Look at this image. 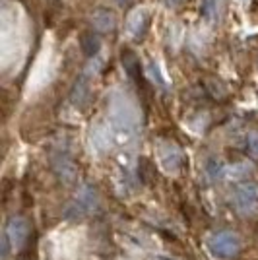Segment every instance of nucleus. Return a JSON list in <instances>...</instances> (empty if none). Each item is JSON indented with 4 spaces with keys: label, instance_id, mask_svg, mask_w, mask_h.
Masks as SVG:
<instances>
[{
    "label": "nucleus",
    "instance_id": "13",
    "mask_svg": "<svg viewBox=\"0 0 258 260\" xmlns=\"http://www.w3.org/2000/svg\"><path fill=\"white\" fill-rule=\"evenodd\" d=\"M148 72H150V78L157 84V87H162V89H165V80H163L162 76V70H159V66L155 64V62H151L150 68H148Z\"/></svg>",
    "mask_w": 258,
    "mask_h": 260
},
{
    "label": "nucleus",
    "instance_id": "11",
    "mask_svg": "<svg viewBox=\"0 0 258 260\" xmlns=\"http://www.w3.org/2000/svg\"><path fill=\"white\" fill-rule=\"evenodd\" d=\"M80 47H82V51H84L86 56L95 58L97 53H99V49H101V39H99L93 31H87V33L82 35V39H80Z\"/></svg>",
    "mask_w": 258,
    "mask_h": 260
},
{
    "label": "nucleus",
    "instance_id": "10",
    "mask_svg": "<svg viewBox=\"0 0 258 260\" xmlns=\"http://www.w3.org/2000/svg\"><path fill=\"white\" fill-rule=\"evenodd\" d=\"M120 60H122L124 72L128 74V78H132L134 82H138L140 80V60L136 58V54L132 53V51H122Z\"/></svg>",
    "mask_w": 258,
    "mask_h": 260
},
{
    "label": "nucleus",
    "instance_id": "5",
    "mask_svg": "<svg viewBox=\"0 0 258 260\" xmlns=\"http://www.w3.org/2000/svg\"><path fill=\"white\" fill-rule=\"evenodd\" d=\"M235 206L243 214H250L258 206V184L252 181L241 183L235 188Z\"/></svg>",
    "mask_w": 258,
    "mask_h": 260
},
{
    "label": "nucleus",
    "instance_id": "12",
    "mask_svg": "<svg viewBox=\"0 0 258 260\" xmlns=\"http://www.w3.org/2000/svg\"><path fill=\"white\" fill-rule=\"evenodd\" d=\"M206 173L210 175L212 179H219L221 175L225 173V165H223L221 159L212 157V159H208V163H206Z\"/></svg>",
    "mask_w": 258,
    "mask_h": 260
},
{
    "label": "nucleus",
    "instance_id": "16",
    "mask_svg": "<svg viewBox=\"0 0 258 260\" xmlns=\"http://www.w3.org/2000/svg\"><path fill=\"white\" fill-rule=\"evenodd\" d=\"M241 2H243V4H245V6H247L248 2H250V0H241Z\"/></svg>",
    "mask_w": 258,
    "mask_h": 260
},
{
    "label": "nucleus",
    "instance_id": "4",
    "mask_svg": "<svg viewBox=\"0 0 258 260\" xmlns=\"http://www.w3.org/2000/svg\"><path fill=\"white\" fill-rule=\"evenodd\" d=\"M157 155H159V163L167 173H177L183 167V152L181 148L171 140H159L157 142Z\"/></svg>",
    "mask_w": 258,
    "mask_h": 260
},
{
    "label": "nucleus",
    "instance_id": "6",
    "mask_svg": "<svg viewBox=\"0 0 258 260\" xmlns=\"http://www.w3.org/2000/svg\"><path fill=\"white\" fill-rule=\"evenodd\" d=\"M89 23H91V27H93L95 31L107 33L115 29L117 18H115V14L111 10H107V8H97V10H93L89 14Z\"/></svg>",
    "mask_w": 258,
    "mask_h": 260
},
{
    "label": "nucleus",
    "instance_id": "7",
    "mask_svg": "<svg viewBox=\"0 0 258 260\" xmlns=\"http://www.w3.org/2000/svg\"><path fill=\"white\" fill-rule=\"evenodd\" d=\"M27 233H29V225H27V221L23 217L16 216L8 221L6 235H8V239L12 241L14 247H22L23 243H25V239H27Z\"/></svg>",
    "mask_w": 258,
    "mask_h": 260
},
{
    "label": "nucleus",
    "instance_id": "15",
    "mask_svg": "<svg viewBox=\"0 0 258 260\" xmlns=\"http://www.w3.org/2000/svg\"><path fill=\"white\" fill-rule=\"evenodd\" d=\"M169 6H177V4H181V0H165Z\"/></svg>",
    "mask_w": 258,
    "mask_h": 260
},
{
    "label": "nucleus",
    "instance_id": "9",
    "mask_svg": "<svg viewBox=\"0 0 258 260\" xmlns=\"http://www.w3.org/2000/svg\"><path fill=\"white\" fill-rule=\"evenodd\" d=\"M53 167H54V171L58 173V177H60L64 183H70V181L76 177L74 161L70 159V155H68V153H58V155H54V157H53Z\"/></svg>",
    "mask_w": 258,
    "mask_h": 260
},
{
    "label": "nucleus",
    "instance_id": "1",
    "mask_svg": "<svg viewBox=\"0 0 258 260\" xmlns=\"http://www.w3.org/2000/svg\"><path fill=\"white\" fill-rule=\"evenodd\" d=\"M109 128L120 142L136 138L140 128V113L128 93L115 89L109 98Z\"/></svg>",
    "mask_w": 258,
    "mask_h": 260
},
{
    "label": "nucleus",
    "instance_id": "3",
    "mask_svg": "<svg viewBox=\"0 0 258 260\" xmlns=\"http://www.w3.org/2000/svg\"><path fill=\"white\" fill-rule=\"evenodd\" d=\"M206 245H208V250L212 252V256L215 258H231V256H235L239 249H241V241L237 237L235 233H231V231H217V233H212L208 241H206Z\"/></svg>",
    "mask_w": 258,
    "mask_h": 260
},
{
    "label": "nucleus",
    "instance_id": "8",
    "mask_svg": "<svg viewBox=\"0 0 258 260\" xmlns=\"http://www.w3.org/2000/svg\"><path fill=\"white\" fill-rule=\"evenodd\" d=\"M146 25H148V12L144 8L134 10L128 16V23H126V31L132 39H140L144 31H146Z\"/></svg>",
    "mask_w": 258,
    "mask_h": 260
},
{
    "label": "nucleus",
    "instance_id": "14",
    "mask_svg": "<svg viewBox=\"0 0 258 260\" xmlns=\"http://www.w3.org/2000/svg\"><path fill=\"white\" fill-rule=\"evenodd\" d=\"M247 146H248V152L258 155V132H250V134H248Z\"/></svg>",
    "mask_w": 258,
    "mask_h": 260
},
{
    "label": "nucleus",
    "instance_id": "2",
    "mask_svg": "<svg viewBox=\"0 0 258 260\" xmlns=\"http://www.w3.org/2000/svg\"><path fill=\"white\" fill-rule=\"evenodd\" d=\"M99 66H101V58L95 56V58L82 70V74L76 78V84L72 86V89H70V103H72L74 107L82 109L87 105L89 93H91V82H93L95 74L99 72Z\"/></svg>",
    "mask_w": 258,
    "mask_h": 260
}]
</instances>
